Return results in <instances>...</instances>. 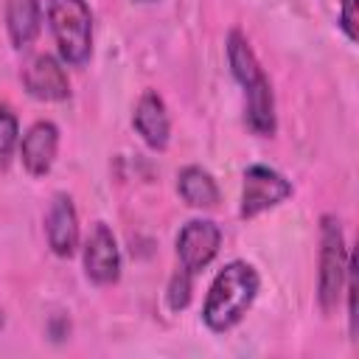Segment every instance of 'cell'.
Instances as JSON below:
<instances>
[{
	"mask_svg": "<svg viewBox=\"0 0 359 359\" xmlns=\"http://www.w3.org/2000/svg\"><path fill=\"white\" fill-rule=\"evenodd\" d=\"M255 292H258V275H255V269L250 264H244V261L227 264L213 278L210 292H208V300H205L202 317H205L208 328H213V331L233 328L247 314V309L252 306Z\"/></svg>",
	"mask_w": 359,
	"mask_h": 359,
	"instance_id": "cell-1",
	"label": "cell"
},
{
	"mask_svg": "<svg viewBox=\"0 0 359 359\" xmlns=\"http://www.w3.org/2000/svg\"><path fill=\"white\" fill-rule=\"evenodd\" d=\"M48 20L67 65H84L93 50V17L84 0H48Z\"/></svg>",
	"mask_w": 359,
	"mask_h": 359,
	"instance_id": "cell-2",
	"label": "cell"
},
{
	"mask_svg": "<svg viewBox=\"0 0 359 359\" xmlns=\"http://www.w3.org/2000/svg\"><path fill=\"white\" fill-rule=\"evenodd\" d=\"M348 272H351V261L345 252L342 227L334 216H325L323 219V247H320V306L325 311L337 309Z\"/></svg>",
	"mask_w": 359,
	"mask_h": 359,
	"instance_id": "cell-3",
	"label": "cell"
},
{
	"mask_svg": "<svg viewBox=\"0 0 359 359\" xmlns=\"http://www.w3.org/2000/svg\"><path fill=\"white\" fill-rule=\"evenodd\" d=\"M292 194V185L286 177L266 165H250L244 171V191H241V216L252 219L261 210H269L280 205Z\"/></svg>",
	"mask_w": 359,
	"mask_h": 359,
	"instance_id": "cell-4",
	"label": "cell"
},
{
	"mask_svg": "<svg viewBox=\"0 0 359 359\" xmlns=\"http://www.w3.org/2000/svg\"><path fill=\"white\" fill-rule=\"evenodd\" d=\"M219 244H222V230L213 222L208 219L188 222L177 236V255H180L182 269L196 275L202 266L213 261V255L219 252Z\"/></svg>",
	"mask_w": 359,
	"mask_h": 359,
	"instance_id": "cell-5",
	"label": "cell"
},
{
	"mask_svg": "<svg viewBox=\"0 0 359 359\" xmlns=\"http://www.w3.org/2000/svg\"><path fill=\"white\" fill-rule=\"evenodd\" d=\"M84 272L93 283H115L121 275V252L107 224H95L84 244Z\"/></svg>",
	"mask_w": 359,
	"mask_h": 359,
	"instance_id": "cell-6",
	"label": "cell"
},
{
	"mask_svg": "<svg viewBox=\"0 0 359 359\" xmlns=\"http://www.w3.org/2000/svg\"><path fill=\"white\" fill-rule=\"evenodd\" d=\"M45 230H48V244L56 255L70 258L76 252L79 244V219H76V208L70 202V196L56 194L48 216H45Z\"/></svg>",
	"mask_w": 359,
	"mask_h": 359,
	"instance_id": "cell-7",
	"label": "cell"
},
{
	"mask_svg": "<svg viewBox=\"0 0 359 359\" xmlns=\"http://www.w3.org/2000/svg\"><path fill=\"white\" fill-rule=\"evenodd\" d=\"M22 81H25L28 93H31L34 98H39V101H62V98H67V93H70L65 67H62L53 56H48V53L36 56V59L25 67Z\"/></svg>",
	"mask_w": 359,
	"mask_h": 359,
	"instance_id": "cell-8",
	"label": "cell"
},
{
	"mask_svg": "<svg viewBox=\"0 0 359 359\" xmlns=\"http://www.w3.org/2000/svg\"><path fill=\"white\" fill-rule=\"evenodd\" d=\"M56 146H59V129L50 121L34 123L25 132L22 146H20V157H22V165L28 168V174H34V177L48 174L56 160Z\"/></svg>",
	"mask_w": 359,
	"mask_h": 359,
	"instance_id": "cell-9",
	"label": "cell"
},
{
	"mask_svg": "<svg viewBox=\"0 0 359 359\" xmlns=\"http://www.w3.org/2000/svg\"><path fill=\"white\" fill-rule=\"evenodd\" d=\"M137 135L151 146V149H165L168 143V132H171V123H168V112H165V104L163 98L149 90L140 95L137 107H135V118H132Z\"/></svg>",
	"mask_w": 359,
	"mask_h": 359,
	"instance_id": "cell-10",
	"label": "cell"
},
{
	"mask_svg": "<svg viewBox=\"0 0 359 359\" xmlns=\"http://www.w3.org/2000/svg\"><path fill=\"white\" fill-rule=\"evenodd\" d=\"M42 25L39 0H6V28L14 48H28Z\"/></svg>",
	"mask_w": 359,
	"mask_h": 359,
	"instance_id": "cell-11",
	"label": "cell"
},
{
	"mask_svg": "<svg viewBox=\"0 0 359 359\" xmlns=\"http://www.w3.org/2000/svg\"><path fill=\"white\" fill-rule=\"evenodd\" d=\"M247 95V123L255 135H272L275 132V98L266 76L261 73L255 81L244 87Z\"/></svg>",
	"mask_w": 359,
	"mask_h": 359,
	"instance_id": "cell-12",
	"label": "cell"
},
{
	"mask_svg": "<svg viewBox=\"0 0 359 359\" xmlns=\"http://www.w3.org/2000/svg\"><path fill=\"white\" fill-rule=\"evenodd\" d=\"M180 196L191 208H213L219 202V188H216V182L208 171H202L196 165H188L180 174Z\"/></svg>",
	"mask_w": 359,
	"mask_h": 359,
	"instance_id": "cell-13",
	"label": "cell"
},
{
	"mask_svg": "<svg viewBox=\"0 0 359 359\" xmlns=\"http://www.w3.org/2000/svg\"><path fill=\"white\" fill-rule=\"evenodd\" d=\"M227 59H230V70H233V76L238 79L241 87H247L250 81H255L264 73L252 48H250V42L238 31H230V36H227Z\"/></svg>",
	"mask_w": 359,
	"mask_h": 359,
	"instance_id": "cell-14",
	"label": "cell"
},
{
	"mask_svg": "<svg viewBox=\"0 0 359 359\" xmlns=\"http://www.w3.org/2000/svg\"><path fill=\"white\" fill-rule=\"evenodd\" d=\"M17 146V118L8 107H0V171L8 165Z\"/></svg>",
	"mask_w": 359,
	"mask_h": 359,
	"instance_id": "cell-15",
	"label": "cell"
},
{
	"mask_svg": "<svg viewBox=\"0 0 359 359\" xmlns=\"http://www.w3.org/2000/svg\"><path fill=\"white\" fill-rule=\"evenodd\" d=\"M188 300H191V272L180 269V272L174 275L171 286H168V306H171L174 311H180V309L188 306Z\"/></svg>",
	"mask_w": 359,
	"mask_h": 359,
	"instance_id": "cell-16",
	"label": "cell"
},
{
	"mask_svg": "<svg viewBox=\"0 0 359 359\" xmlns=\"http://www.w3.org/2000/svg\"><path fill=\"white\" fill-rule=\"evenodd\" d=\"M339 25L351 42H356V0H339Z\"/></svg>",
	"mask_w": 359,
	"mask_h": 359,
	"instance_id": "cell-17",
	"label": "cell"
}]
</instances>
